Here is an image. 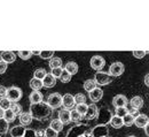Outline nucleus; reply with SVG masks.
I'll list each match as a JSON object with an SVG mask.
<instances>
[{
    "instance_id": "15",
    "label": "nucleus",
    "mask_w": 149,
    "mask_h": 137,
    "mask_svg": "<svg viewBox=\"0 0 149 137\" xmlns=\"http://www.w3.org/2000/svg\"><path fill=\"white\" fill-rule=\"evenodd\" d=\"M41 82H42V86H45V88H53V86H55L56 84V78L52 75V74H46V76L41 79Z\"/></svg>"
},
{
    "instance_id": "47",
    "label": "nucleus",
    "mask_w": 149,
    "mask_h": 137,
    "mask_svg": "<svg viewBox=\"0 0 149 137\" xmlns=\"http://www.w3.org/2000/svg\"><path fill=\"white\" fill-rule=\"evenodd\" d=\"M129 114H131L132 117L135 119V117H136L138 115H139V114H140V112H139V110H136V108H132V110H130Z\"/></svg>"
},
{
    "instance_id": "8",
    "label": "nucleus",
    "mask_w": 149,
    "mask_h": 137,
    "mask_svg": "<svg viewBox=\"0 0 149 137\" xmlns=\"http://www.w3.org/2000/svg\"><path fill=\"white\" fill-rule=\"evenodd\" d=\"M108 135H109V129L107 126H95L91 130L92 137H108Z\"/></svg>"
},
{
    "instance_id": "3",
    "label": "nucleus",
    "mask_w": 149,
    "mask_h": 137,
    "mask_svg": "<svg viewBox=\"0 0 149 137\" xmlns=\"http://www.w3.org/2000/svg\"><path fill=\"white\" fill-rule=\"evenodd\" d=\"M87 129H88V128H87V124H86V123L78 122V123H76L74 127H71V128L68 130V133H67L65 137L81 136V135H84V133H85Z\"/></svg>"
},
{
    "instance_id": "17",
    "label": "nucleus",
    "mask_w": 149,
    "mask_h": 137,
    "mask_svg": "<svg viewBox=\"0 0 149 137\" xmlns=\"http://www.w3.org/2000/svg\"><path fill=\"white\" fill-rule=\"evenodd\" d=\"M63 124H68L71 120H70V111L69 110H65V108H63V110H60V112H58V117H57Z\"/></svg>"
},
{
    "instance_id": "39",
    "label": "nucleus",
    "mask_w": 149,
    "mask_h": 137,
    "mask_svg": "<svg viewBox=\"0 0 149 137\" xmlns=\"http://www.w3.org/2000/svg\"><path fill=\"white\" fill-rule=\"evenodd\" d=\"M54 54H55V52L54 51H40V53H39V56H40V58L42 59H51L54 57Z\"/></svg>"
},
{
    "instance_id": "19",
    "label": "nucleus",
    "mask_w": 149,
    "mask_h": 137,
    "mask_svg": "<svg viewBox=\"0 0 149 137\" xmlns=\"http://www.w3.org/2000/svg\"><path fill=\"white\" fill-rule=\"evenodd\" d=\"M24 131H25V127L24 126H22V124L14 126L10 129V135H12V137H22Z\"/></svg>"
},
{
    "instance_id": "44",
    "label": "nucleus",
    "mask_w": 149,
    "mask_h": 137,
    "mask_svg": "<svg viewBox=\"0 0 149 137\" xmlns=\"http://www.w3.org/2000/svg\"><path fill=\"white\" fill-rule=\"evenodd\" d=\"M62 70H63V68L62 67H58V68H54V69H52V75L54 76L55 78L60 77V75H61V73H62Z\"/></svg>"
},
{
    "instance_id": "33",
    "label": "nucleus",
    "mask_w": 149,
    "mask_h": 137,
    "mask_svg": "<svg viewBox=\"0 0 149 137\" xmlns=\"http://www.w3.org/2000/svg\"><path fill=\"white\" fill-rule=\"evenodd\" d=\"M46 70L44 69V68H38L35 70V73H33V77L35 78H38V79H42V78L46 76Z\"/></svg>"
},
{
    "instance_id": "36",
    "label": "nucleus",
    "mask_w": 149,
    "mask_h": 137,
    "mask_svg": "<svg viewBox=\"0 0 149 137\" xmlns=\"http://www.w3.org/2000/svg\"><path fill=\"white\" fill-rule=\"evenodd\" d=\"M58 78L61 79V82H62V83H68V82H70V81H71V75H70L69 73H67V72L63 69Z\"/></svg>"
},
{
    "instance_id": "55",
    "label": "nucleus",
    "mask_w": 149,
    "mask_h": 137,
    "mask_svg": "<svg viewBox=\"0 0 149 137\" xmlns=\"http://www.w3.org/2000/svg\"><path fill=\"white\" fill-rule=\"evenodd\" d=\"M22 137H23V136H22Z\"/></svg>"
},
{
    "instance_id": "52",
    "label": "nucleus",
    "mask_w": 149,
    "mask_h": 137,
    "mask_svg": "<svg viewBox=\"0 0 149 137\" xmlns=\"http://www.w3.org/2000/svg\"><path fill=\"white\" fill-rule=\"evenodd\" d=\"M2 115H3V111L0 110V119H2Z\"/></svg>"
},
{
    "instance_id": "53",
    "label": "nucleus",
    "mask_w": 149,
    "mask_h": 137,
    "mask_svg": "<svg viewBox=\"0 0 149 137\" xmlns=\"http://www.w3.org/2000/svg\"><path fill=\"white\" fill-rule=\"evenodd\" d=\"M127 137H135L134 135H130V136H127Z\"/></svg>"
},
{
    "instance_id": "6",
    "label": "nucleus",
    "mask_w": 149,
    "mask_h": 137,
    "mask_svg": "<svg viewBox=\"0 0 149 137\" xmlns=\"http://www.w3.org/2000/svg\"><path fill=\"white\" fill-rule=\"evenodd\" d=\"M46 104L52 108V110H56L58 107H61L62 105V96L60 93H52L47 97V100H46Z\"/></svg>"
},
{
    "instance_id": "34",
    "label": "nucleus",
    "mask_w": 149,
    "mask_h": 137,
    "mask_svg": "<svg viewBox=\"0 0 149 137\" xmlns=\"http://www.w3.org/2000/svg\"><path fill=\"white\" fill-rule=\"evenodd\" d=\"M10 104H12V103H10L7 98H1V100H0V110H2V111L9 110Z\"/></svg>"
},
{
    "instance_id": "10",
    "label": "nucleus",
    "mask_w": 149,
    "mask_h": 137,
    "mask_svg": "<svg viewBox=\"0 0 149 137\" xmlns=\"http://www.w3.org/2000/svg\"><path fill=\"white\" fill-rule=\"evenodd\" d=\"M62 105L64 106L65 110H70L72 108L76 103H74V98L71 93H65L62 96Z\"/></svg>"
},
{
    "instance_id": "45",
    "label": "nucleus",
    "mask_w": 149,
    "mask_h": 137,
    "mask_svg": "<svg viewBox=\"0 0 149 137\" xmlns=\"http://www.w3.org/2000/svg\"><path fill=\"white\" fill-rule=\"evenodd\" d=\"M7 67H8V65H7L6 62H3V61L0 60V75L3 74V73L7 70Z\"/></svg>"
},
{
    "instance_id": "16",
    "label": "nucleus",
    "mask_w": 149,
    "mask_h": 137,
    "mask_svg": "<svg viewBox=\"0 0 149 137\" xmlns=\"http://www.w3.org/2000/svg\"><path fill=\"white\" fill-rule=\"evenodd\" d=\"M148 122H149L148 117L146 114H139L138 117L134 119V123L139 128H145L148 124Z\"/></svg>"
},
{
    "instance_id": "22",
    "label": "nucleus",
    "mask_w": 149,
    "mask_h": 137,
    "mask_svg": "<svg viewBox=\"0 0 149 137\" xmlns=\"http://www.w3.org/2000/svg\"><path fill=\"white\" fill-rule=\"evenodd\" d=\"M29 99H30L31 104H38V103L42 101V95L39 91H32L29 96Z\"/></svg>"
},
{
    "instance_id": "23",
    "label": "nucleus",
    "mask_w": 149,
    "mask_h": 137,
    "mask_svg": "<svg viewBox=\"0 0 149 137\" xmlns=\"http://www.w3.org/2000/svg\"><path fill=\"white\" fill-rule=\"evenodd\" d=\"M109 123L111 124L113 128H116V129H119V128H122V127L124 126V124H123V119L119 117H117V115L112 117Z\"/></svg>"
},
{
    "instance_id": "27",
    "label": "nucleus",
    "mask_w": 149,
    "mask_h": 137,
    "mask_svg": "<svg viewBox=\"0 0 149 137\" xmlns=\"http://www.w3.org/2000/svg\"><path fill=\"white\" fill-rule=\"evenodd\" d=\"M15 115H14V113L10 111V110H6V111H3V115H2V119L5 120V121H7L8 123H10V122H13L14 120H15Z\"/></svg>"
},
{
    "instance_id": "24",
    "label": "nucleus",
    "mask_w": 149,
    "mask_h": 137,
    "mask_svg": "<svg viewBox=\"0 0 149 137\" xmlns=\"http://www.w3.org/2000/svg\"><path fill=\"white\" fill-rule=\"evenodd\" d=\"M49 127H51L53 130H55L56 133H60V131H62V129H63V123H62L58 119H55V120H53V121L51 122Z\"/></svg>"
},
{
    "instance_id": "48",
    "label": "nucleus",
    "mask_w": 149,
    "mask_h": 137,
    "mask_svg": "<svg viewBox=\"0 0 149 137\" xmlns=\"http://www.w3.org/2000/svg\"><path fill=\"white\" fill-rule=\"evenodd\" d=\"M37 137H44V130H36Z\"/></svg>"
},
{
    "instance_id": "9",
    "label": "nucleus",
    "mask_w": 149,
    "mask_h": 137,
    "mask_svg": "<svg viewBox=\"0 0 149 137\" xmlns=\"http://www.w3.org/2000/svg\"><path fill=\"white\" fill-rule=\"evenodd\" d=\"M90 63H91V67H92V69L94 70H97V72H100L103 67H104V63H106V60L102 58V57H100V56H94L91 58V61H90Z\"/></svg>"
},
{
    "instance_id": "30",
    "label": "nucleus",
    "mask_w": 149,
    "mask_h": 137,
    "mask_svg": "<svg viewBox=\"0 0 149 137\" xmlns=\"http://www.w3.org/2000/svg\"><path fill=\"white\" fill-rule=\"evenodd\" d=\"M95 88H96V84H95L94 79H87V81L84 82V89H85L87 92L92 91V90L95 89Z\"/></svg>"
},
{
    "instance_id": "1",
    "label": "nucleus",
    "mask_w": 149,
    "mask_h": 137,
    "mask_svg": "<svg viewBox=\"0 0 149 137\" xmlns=\"http://www.w3.org/2000/svg\"><path fill=\"white\" fill-rule=\"evenodd\" d=\"M32 119L39 120V121H46L48 117L52 115L53 110L44 101L38 104H31L30 105V112Z\"/></svg>"
},
{
    "instance_id": "35",
    "label": "nucleus",
    "mask_w": 149,
    "mask_h": 137,
    "mask_svg": "<svg viewBox=\"0 0 149 137\" xmlns=\"http://www.w3.org/2000/svg\"><path fill=\"white\" fill-rule=\"evenodd\" d=\"M81 119H83V117H81L76 110H74V111L70 112V120H71V121H74V122H77V123H78V122L81 121Z\"/></svg>"
},
{
    "instance_id": "41",
    "label": "nucleus",
    "mask_w": 149,
    "mask_h": 137,
    "mask_svg": "<svg viewBox=\"0 0 149 137\" xmlns=\"http://www.w3.org/2000/svg\"><path fill=\"white\" fill-rule=\"evenodd\" d=\"M74 98L76 104H85L86 103V97L83 93H77L76 96H74Z\"/></svg>"
},
{
    "instance_id": "12",
    "label": "nucleus",
    "mask_w": 149,
    "mask_h": 137,
    "mask_svg": "<svg viewBox=\"0 0 149 137\" xmlns=\"http://www.w3.org/2000/svg\"><path fill=\"white\" fill-rule=\"evenodd\" d=\"M127 98L124 95H117L112 98V105L117 108V107H125L127 105Z\"/></svg>"
},
{
    "instance_id": "21",
    "label": "nucleus",
    "mask_w": 149,
    "mask_h": 137,
    "mask_svg": "<svg viewBox=\"0 0 149 137\" xmlns=\"http://www.w3.org/2000/svg\"><path fill=\"white\" fill-rule=\"evenodd\" d=\"M130 104L131 106H132V108L139 110V108H141L143 106V99L140 97V96H135V97H133L131 99Z\"/></svg>"
},
{
    "instance_id": "14",
    "label": "nucleus",
    "mask_w": 149,
    "mask_h": 137,
    "mask_svg": "<svg viewBox=\"0 0 149 137\" xmlns=\"http://www.w3.org/2000/svg\"><path fill=\"white\" fill-rule=\"evenodd\" d=\"M88 95H90V99L93 103H96V101L101 100L102 97H103V90H101L99 86H96L95 89H93L92 91L88 92Z\"/></svg>"
},
{
    "instance_id": "18",
    "label": "nucleus",
    "mask_w": 149,
    "mask_h": 137,
    "mask_svg": "<svg viewBox=\"0 0 149 137\" xmlns=\"http://www.w3.org/2000/svg\"><path fill=\"white\" fill-rule=\"evenodd\" d=\"M32 117H31V114L29 113V112H22L21 114H19V122H21V124L22 126H29V124H31V122H32Z\"/></svg>"
},
{
    "instance_id": "40",
    "label": "nucleus",
    "mask_w": 149,
    "mask_h": 137,
    "mask_svg": "<svg viewBox=\"0 0 149 137\" xmlns=\"http://www.w3.org/2000/svg\"><path fill=\"white\" fill-rule=\"evenodd\" d=\"M57 134L58 133H56L55 130H53L51 127H48V128H46L44 130V136L45 137H57Z\"/></svg>"
},
{
    "instance_id": "49",
    "label": "nucleus",
    "mask_w": 149,
    "mask_h": 137,
    "mask_svg": "<svg viewBox=\"0 0 149 137\" xmlns=\"http://www.w3.org/2000/svg\"><path fill=\"white\" fill-rule=\"evenodd\" d=\"M145 84H146L147 86H149V74H147V75L145 76Z\"/></svg>"
},
{
    "instance_id": "43",
    "label": "nucleus",
    "mask_w": 149,
    "mask_h": 137,
    "mask_svg": "<svg viewBox=\"0 0 149 137\" xmlns=\"http://www.w3.org/2000/svg\"><path fill=\"white\" fill-rule=\"evenodd\" d=\"M23 137H37L36 130H35V129H31V128L25 129V131H24V134H23Z\"/></svg>"
},
{
    "instance_id": "51",
    "label": "nucleus",
    "mask_w": 149,
    "mask_h": 137,
    "mask_svg": "<svg viewBox=\"0 0 149 137\" xmlns=\"http://www.w3.org/2000/svg\"><path fill=\"white\" fill-rule=\"evenodd\" d=\"M39 53H40V51H32V56L33 54H38L39 56Z\"/></svg>"
},
{
    "instance_id": "26",
    "label": "nucleus",
    "mask_w": 149,
    "mask_h": 137,
    "mask_svg": "<svg viewBox=\"0 0 149 137\" xmlns=\"http://www.w3.org/2000/svg\"><path fill=\"white\" fill-rule=\"evenodd\" d=\"M8 129H9V123L3 119H0V136L6 135L8 133Z\"/></svg>"
},
{
    "instance_id": "5",
    "label": "nucleus",
    "mask_w": 149,
    "mask_h": 137,
    "mask_svg": "<svg viewBox=\"0 0 149 137\" xmlns=\"http://www.w3.org/2000/svg\"><path fill=\"white\" fill-rule=\"evenodd\" d=\"M22 90L17 86H10L9 89H7V95L6 98L10 101V103H17L19 99L22 98Z\"/></svg>"
},
{
    "instance_id": "38",
    "label": "nucleus",
    "mask_w": 149,
    "mask_h": 137,
    "mask_svg": "<svg viewBox=\"0 0 149 137\" xmlns=\"http://www.w3.org/2000/svg\"><path fill=\"white\" fill-rule=\"evenodd\" d=\"M115 113H116V115H117V117H123L129 113V110L126 108V106H125V107H117V108H116V111H115Z\"/></svg>"
},
{
    "instance_id": "11",
    "label": "nucleus",
    "mask_w": 149,
    "mask_h": 137,
    "mask_svg": "<svg viewBox=\"0 0 149 137\" xmlns=\"http://www.w3.org/2000/svg\"><path fill=\"white\" fill-rule=\"evenodd\" d=\"M97 112H99V108L95 104H91L88 107H87V111L85 113V119L86 120H95L97 117Z\"/></svg>"
},
{
    "instance_id": "25",
    "label": "nucleus",
    "mask_w": 149,
    "mask_h": 137,
    "mask_svg": "<svg viewBox=\"0 0 149 137\" xmlns=\"http://www.w3.org/2000/svg\"><path fill=\"white\" fill-rule=\"evenodd\" d=\"M30 86H31V89L33 91H39L42 88V82H41V79H38V78L33 77L30 81Z\"/></svg>"
},
{
    "instance_id": "31",
    "label": "nucleus",
    "mask_w": 149,
    "mask_h": 137,
    "mask_svg": "<svg viewBox=\"0 0 149 137\" xmlns=\"http://www.w3.org/2000/svg\"><path fill=\"white\" fill-rule=\"evenodd\" d=\"M87 107H88V105H87L86 103H85V104H77L76 111H77L81 117H84L85 113H86V111H87Z\"/></svg>"
},
{
    "instance_id": "32",
    "label": "nucleus",
    "mask_w": 149,
    "mask_h": 137,
    "mask_svg": "<svg viewBox=\"0 0 149 137\" xmlns=\"http://www.w3.org/2000/svg\"><path fill=\"white\" fill-rule=\"evenodd\" d=\"M122 119H123V124L126 126V127H131V126L134 123V117H132L131 114H129V113H127L125 117H122Z\"/></svg>"
},
{
    "instance_id": "13",
    "label": "nucleus",
    "mask_w": 149,
    "mask_h": 137,
    "mask_svg": "<svg viewBox=\"0 0 149 137\" xmlns=\"http://www.w3.org/2000/svg\"><path fill=\"white\" fill-rule=\"evenodd\" d=\"M0 57H1V61L6 62L7 65L12 63V62H14L16 60V54L14 52H12V51H2L0 53Z\"/></svg>"
},
{
    "instance_id": "29",
    "label": "nucleus",
    "mask_w": 149,
    "mask_h": 137,
    "mask_svg": "<svg viewBox=\"0 0 149 137\" xmlns=\"http://www.w3.org/2000/svg\"><path fill=\"white\" fill-rule=\"evenodd\" d=\"M9 110L14 113L15 117H16V115H19V114L22 113V106H21L19 104H17V103H12Z\"/></svg>"
},
{
    "instance_id": "4",
    "label": "nucleus",
    "mask_w": 149,
    "mask_h": 137,
    "mask_svg": "<svg viewBox=\"0 0 149 137\" xmlns=\"http://www.w3.org/2000/svg\"><path fill=\"white\" fill-rule=\"evenodd\" d=\"M94 82L96 85L99 86H103V85H108L112 82L111 76L107 73V72H97L94 76Z\"/></svg>"
},
{
    "instance_id": "37",
    "label": "nucleus",
    "mask_w": 149,
    "mask_h": 137,
    "mask_svg": "<svg viewBox=\"0 0 149 137\" xmlns=\"http://www.w3.org/2000/svg\"><path fill=\"white\" fill-rule=\"evenodd\" d=\"M17 54L22 60H29L32 57V51H19Z\"/></svg>"
},
{
    "instance_id": "42",
    "label": "nucleus",
    "mask_w": 149,
    "mask_h": 137,
    "mask_svg": "<svg viewBox=\"0 0 149 137\" xmlns=\"http://www.w3.org/2000/svg\"><path fill=\"white\" fill-rule=\"evenodd\" d=\"M132 54L134 56V58L142 59V58H145V57H146L147 51H138V50H135V51H133V52H132Z\"/></svg>"
},
{
    "instance_id": "7",
    "label": "nucleus",
    "mask_w": 149,
    "mask_h": 137,
    "mask_svg": "<svg viewBox=\"0 0 149 137\" xmlns=\"http://www.w3.org/2000/svg\"><path fill=\"white\" fill-rule=\"evenodd\" d=\"M124 70H125L124 65H123L122 62L117 61V62H113L111 66H110L108 74H109L110 76H113V77H118V76H120V75L124 73Z\"/></svg>"
},
{
    "instance_id": "54",
    "label": "nucleus",
    "mask_w": 149,
    "mask_h": 137,
    "mask_svg": "<svg viewBox=\"0 0 149 137\" xmlns=\"http://www.w3.org/2000/svg\"><path fill=\"white\" fill-rule=\"evenodd\" d=\"M78 137H84V135H81V136H78Z\"/></svg>"
},
{
    "instance_id": "46",
    "label": "nucleus",
    "mask_w": 149,
    "mask_h": 137,
    "mask_svg": "<svg viewBox=\"0 0 149 137\" xmlns=\"http://www.w3.org/2000/svg\"><path fill=\"white\" fill-rule=\"evenodd\" d=\"M7 95V89L3 85H0V98H6Z\"/></svg>"
},
{
    "instance_id": "50",
    "label": "nucleus",
    "mask_w": 149,
    "mask_h": 137,
    "mask_svg": "<svg viewBox=\"0 0 149 137\" xmlns=\"http://www.w3.org/2000/svg\"><path fill=\"white\" fill-rule=\"evenodd\" d=\"M145 130H146V134H147V136L149 135V131H148V124L145 127Z\"/></svg>"
},
{
    "instance_id": "2",
    "label": "nucleus",
    "mask_w": 149,
    "mask_h": 137,
    "mask_svg": "<svg viewBox=\"0 0 149 137\" xmlns=\"http://www.w3.org/2000/svg\"><path fill=\"white\" fill-rule=\"evenodd\" d=\"M112 117V113L108 110V108H99V112H97V124L96 126H107Z\"/></svg>"
},
{
    "instance_id": "20",
    "label": "nucleus",
    "mask_w": 149,
    "mask_h": 137,
    "mask_svg": "<svg viewBox=\"0 0 149 137\" xmlns=\"http://www.w3.org/2000/svg\"><path fill=\"white\" fill-rule=\"evenodd\" d=\"M64 70H65L67 73H69L71 76H72V75H76V74L78 73V65H77L74 61H69V62L65 65Z\"/></svg>"
},
{
    "instance_id": "28",
    "label": "nucleus",
    "mask_w": 149,
    "mask_h": 137,
    "mask_svg": "<svg viewBox=\"0 0 149 137\" xmlns=\"http://www.w3.org/2000/svg\"><path fill=\"white\" fill-rule=\"evenodd\" d=\"M62 66V60L61 58H57V57H53L51 58V61H49V67L51 69H54V68H58Z\"/></svg>"
}]
</instances>
